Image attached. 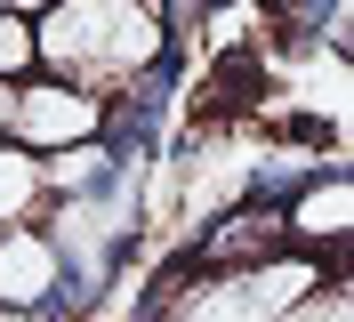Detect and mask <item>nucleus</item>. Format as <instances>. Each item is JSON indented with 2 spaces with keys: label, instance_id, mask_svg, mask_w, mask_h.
Wrapping results in <instances>:
<instances>
[{
  "label": "nucleus",
  "instance_id": "1",
  "mask_svg": "<svg viewBox=\"0 0 354 322\" xmlns=\"http://www.w3.org/2000/svg\"><path fill=\"white\" fill-rule=\"evenodd\" d=\"M177 8L169 0H57L41 17V73L81 81L113 105H145L137 89L169 73Z\"/></svg>",
  "mask_w": 354,
  "mask_h": 322
},
{
  "label": "nucleus",
  "instance_id": "2",
  "mask_svg": "<svg viewBox=\"0 0 354 322\" xmlns=\"http://www.w3.org/2000/svg\"><path fill=\"white\" fill-rule=\"evenodd\" d=\"M113 129H121V105H113V97H97V89L57 81V73L17 81V121H8V137H17V145H32V153H73V145L113 137Z\"/></svg>",
  "mask_w": 354,
  "mask_h": 322
},
{
  "label": "nucleus",
  "instance_id": "3",
  "mask_svg": "<svg viewBox=\"0 0 354 322\" xmlns=\"http://www.w3.org/2000/svg\"><path fill=\"white\" fill-rule=\"evenodd\" d=\"M282 217H290V242L306 258H322L330 274H346L354 266V161L306 177V186L282 202Z\"/></svg>",
  "mask_w": 354,
  "mask_h": 322
},
{
  "label": "nucleus",
  "instance_id": "4",
  "mask_svg": "<svg viewBox=\"0 0 354 322\" xmlns=\"http://www.w3.org/2000/svg\"><path fill=\"white\" fill-rule=\"evenodd\" d=\"M73 258L57 226H0V306H57Z\"/></svg>",
  "mask_w": 354,
  "mask_h": 322
},
{
  "label": "nucleus",
  "instance_id": "5",
  "mask_svg": "<svg viewBox=\"0 0 354 322\" xmlns=\"http://www.w3.org/2000/svg\"><path fill=\"white\" fill-rule=\"evenodd\" d=\"M57 210V186H48V153L0 137V226H41Z\"/></svg>",
  "mask_w": 354,
  "mask_h": 322
},
{
  "label": "nucleus",
  "instance_id": "6",
  "mask_svg": "<svg viewBox=\"0 0 354 322\" xmlns=\"http://www.w3.org/2000/svg\"><path fill=\"white\" fill-rule=\"evenodd\" d=\"M41 73V17H0V81Z\"/></svg>",
  "mask_w": 354,
  "mask_h": 322
},
{
  "label": "nucleus",
  "instance_id": "7",
  "mask_svg": "<svg viewBox=\"0 0 354 322\" xmlns=\"http://www.w3.org/2000/svg\"><path fill=\"white\" fill-rule=\"evenodd\" d=\"M282 322H354V274H330L322 290H306Z\"/></svg>",
  "mask_w": 354,
  "mask_h": 322
},
{
  "label": "nucleus",
  "instance_id": "8",
  "mask_svg": "<svg viewBox=\"0 0 354 322\" xmlns=\"http://www.w3.org/2000/svg\"><path fill=\"white\" fill-rule=\"evenodd\" d=\"M0 322H57V306H0Z\"/></svg>",
  "mask_w": 354,
  "mask_h": 322
},
{
  "label": "nucleus",
  "instance_id": "9",
  "mask_svg": "<svg viewBox=\"0 0 354 322\" xmlns=\"http://www.w3.org/2000/svg\"><path fill=\"white\" fill-rule=\"evenodd\" d=\"M57 0H0V17H48Z\"/></svg>",
  "mask_w": 354,
  "mask_h": 322
},
{
  "label": "nucleus",
  "instance_id": "10",
  "mask_svg": "<svg viewBox=\"0 0 354 322\" xmlns=\"http://www.w3.org/2000/svg\"><path fill=\"white\" fill-rule=\"evenodd\" d=\"M346 274H354V266H346Z\"/></svg>",
  "mask_w": 354,
  "mask_h": 322
}]
</instances>
